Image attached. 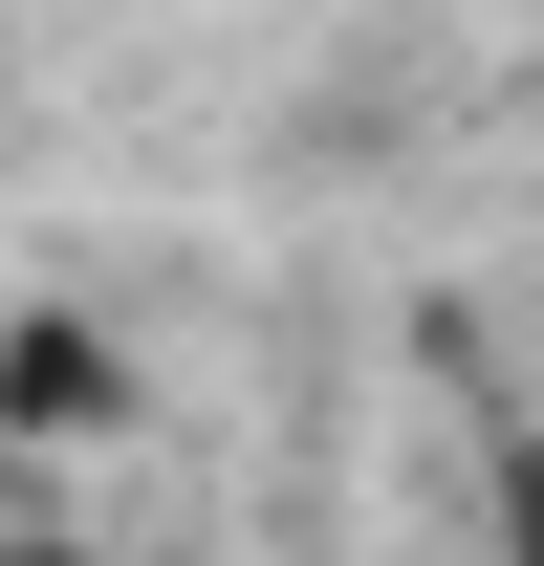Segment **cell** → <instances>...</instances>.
<instances>
[{
    "label": "cell",
    "mask_w": 544,
    "mask_h": 566,
    "mask_svg": "<svg viewBox=\"0 0 544 566\" xmlns=\"http://www.w3.org/2000/svg\"><path fill=\"white\" fill-rule=\"evenodd\" d=\"M0 415H22V436H87V415H132V370L87 349V327H22V349H0Z\"/></svg>",
    "instance_id": "cell-1"
},
{
    "label": "cell",
    "mask_w": 544,
    "mask_h": 566,
    "mask_svg": "<svg viewBox=\"0 0 544 566\" xmlns=\"http://www.w3.org/2000/svg\"><path fill=\"white\" fill-rule=\"evenodd\" d=\"M523 566H544V480H523Z\"/></svg>",
    "instance_id": "cell-2"
}]
</instances>
